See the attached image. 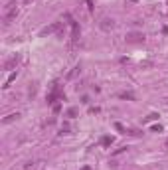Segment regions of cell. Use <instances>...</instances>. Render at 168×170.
Here are the masks:
<instances>
[{
	"label": "cell",
	"instance_id": "1",
	"mask_svg": "<svg viewBox=\"0 0 168 170\" xmlns=\"http://www.w3.org/2000/svg\"><path fill=\"white\" fill-rule=\"evenodd\" d=\"M16 16H18V8L14 6V2H10L6 6V12H4V26H10L12 20H16Z\"/></svg>",
	"mask_w": 168,
	"mask_h": 170
},
{
	"label": "cell",
	"instance_id": "2",
	"mask_svg": "<svg viewBox=\"0 0 168 170\" xmlns=\"http://www.w3.org/2000/svg\"><path fill=\"white\" fill-rule=\"evenodd\" d=\"M18 63H20V56H18V53H14L12 57H8V59L4 62V69L6 71H12V69L18 67Z\"/></svg>",
	"mask_w": 168,
	"mask_h": 170
},
{
	"label": "cell",
	"instance_id": "3",
	"mask_svg": "<svg viewBox=\"0 0 168 170\" xmlns=\"http://www.w3.org/2000/svg\"><path fill=\"white\" fill-rule=\"evenodd\" d=\"M127 42H129V44H140V42H144V34L133 32V34H129V36H127Z\"/></svg>",
	"mask_w": 168,
	"mask_h": 170
},
{
	"label": "cell",
	"instance_id": "4",
	"mask_svg": "<svg viewBox=\"0 0 168 170\" xmlns=\"http://www.w3.org/2000/svg\"><path fill=\"white\" fill-rule=\"evenodd\" d=\"M59 28H62V22H53L52 26H48V28H44V30H42V36H48V34H53V32H58Z\"/></svg>",
	"mask_w": 168,
	"mask_h": 170
},
{
	"label": "cell",
	"instance_id": "5",
	"mask_svg": "<svg viewBox=\"0 0 168 170\" xmlns=\"http://www.w3.org/2000/svg\"><path fill=\"white\" fill-rule=\"evenodd\" d=\"M101 28H103V30H113V28H115V22H113L111 18H103V22H101Z\"/></svg>",
	"mask_w": 168,
	"mask_h": 170
},
{
	"label": "cell",
	"instance_id": "6",
	"mask_svg": "<svg viewBox=\"0 0 168 170\" xmlns=\"http://www.w3.org/2000/svg\"><path fill=\"white\" fill-rule=\"evenodd\" d=\"M16 75H18V71H12V73L8 75V79L4 81V85H2V87H4V89H8L10 85H12V81H16Z\"/></svg>",
	"mask_w": 168,
	"mask_h": 170
},
{
	"label": "cell",
	"instance_id": "7",
	"mask_svg": "<svg viewBox=\"0 0 168 170\" xmlns=\"http://www.w3.org/2000/svg\"><path fill=\"white\" fill-rule=\"evenodd\" d=\"M77 115H79V109H77V107H69V109L65 111V117H67V119H75Z\"/></svg>",
	"mask_w": 168,
	"mask_h": 170
},
{
	"label": "cell",
	"instance_id": "8",
	"mask_svg": "<svg viewBox=\"0 0 168 170\" xmlns=\"http://www.w3.org/2000/svg\"><path fill=\"white\" fill-rule=\"evenodd\" d=\"M58 97H59V91H58V83H56V85H53V91H52V95L48 97V103H53V101L58 99Z\"/></svg>",
	"mask_w": 168,
	"mask_h": 170
},
{
	"label": "cell",
	"instance_id": "9",
	"mask_svg": "<svg viewBox=\"0 0 168 170\" xmlns=\"http://www.w3.org/2000/svg\"><path fill=\"white\" fill-rule=\"evenodd\" d=\"M119 97H121V99H129V101L134 99V95L130 93V91H123V93H119Z\"/></svg>",
	"mask_w": 168,
	"mask_h": 170
},
{
	"label": "cell",
	"instance_id": "10",
	"mask_svg": "<svg viewBox=\"0 0 168 170\" xmlns=\"http://www.w3.org/2000/svg\"><path fill=\"white\" fill-rule=\"evenodd\" d=\"M18 117H20V115H18V113H10V115H8V117H6V119H4V123H12V121H16V119H18Z\"/></svg>",
	"mask_w": 168,
	"mask_h": 170
},
{
	"label": "cell",
	"instance_id": "11",
	"mask_svg": "<svg viewBox=\"0 0 168 170\" xmlns=\"http://www.w3.org/2000/svg\"><path fill=\"white\" fill-rule=\"evenodd\" d=\"M111 142H113V137H103L101 138V144H103V147H109Z\"/></svg>",
	"mask_w": 168,
	"mask_h": 170
},
{
	"label": "cell",
	"instance_id": "12",
	"mask_svg": "<svg viewBox=\"0 0 168 170\" xmlns=\"http://www.w3.org/2000/svg\"><path fill=\"white\" fill-rule=\"evenodd\" d=\"M150 131L152 132H162V125H154V127H150Z\"/></svg>",
	"mask_w": 168,
	"mask_h": 170
},
{
	"label": "cell",
	"instance_id": "13",
	"mask_svg": "<svg viewBox=\"0 0 168 170\" xmlns=\"http://www.w3.org/2000/svg\"><path fill=\"white\" fill-rule=\"evenodd\" d=\"M154 119H158V115H156V113H152V115H148V117H146V121H154Z\"/></svg>",
	"mask_w": 168,
	"mask_h": 170
},
{
	"label": "cell",
	"instance_id": "14",
	"mask_svg": "<svg viewBox=\"0 0 168 170\" xmlns=\"http://www.w3.org/2000/svg\"><path fill=\"white\" fill-rule=\"evenodd\" d=\"M115 129H117V131H125V127H123L121 123H115Z\"/></svg>",
	"mask_w": 168,
	"mask_h": 170
},
{
	"label": "cell",
	"instance_id": "15",
	"mask_svg": "<svg viewBox=\"0 0 168 170\" xmlns=\"http://www.w3.org/2000/svg\"><path fill=\"white\" fill-rule=\"evenodd\" d=\"M164 148H166V150H168V138H166V141H164Z\"/></svg>",
	"mask_w": 168,
	"mask_h": 170
},
{
	"label": "cell",
	"instance_id": "16",
	"mask_svg": "<svg viewBox=\"0 0 168 170\" xmlns=\"http://www.w3.org/2000/svg\"><path fill=\"white\" fill-rule=\"evenodd\" d=\"M30 2H34V0H24V4H30Z\"/></svg>",
	"mask_w": 168,
	"mask_h": 170
},
{
	"label": "cell",
	"instance_id": "17",
	"mask_svg": "<svg viewBox=\"0 0 168 170\" xmlns=\"http://www.w3.org/2000/svg\"><path fill=\"white\" fill-rule=\"evenodd\" d=\"M81 170H91V168H89V166H85V168H81Z\"/></svg>",
	"mask_w": 168,
	"mask_h": 170
}]
</instances>
